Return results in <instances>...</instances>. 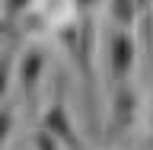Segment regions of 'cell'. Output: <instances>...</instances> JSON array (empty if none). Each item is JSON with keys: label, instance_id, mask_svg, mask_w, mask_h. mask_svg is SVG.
Segmentation results:
<instances>
[{"label": "cell", "instance_id": "5b68a950", "mask_svg": "<svg viewBox=\"0 0 153 150\" xmlns=\"http://www.w3.org/2000/svg\"><path fill=\"white\" fill-rule=\"evenodd\" d=\"M140 16L137 0H112V19L118 22V29H131Z\"/></svg>", "mask_w": 153, "mask_h": 150}, {"label": "cell", "instance_id": "52a82bcc", "mask_svg": "<svg viewBox=\"0 0 153 150\" xmlns=\"http://www.w3.org/2000/svg\"><path fill=\"white\" fill-rule=\"evenodd\" d=\"M35 150H67L64 144L57 141L51 131H45V128H38L35 131Z\"/></svg>", "mask_w": 153, "mask_h": 150}, {"label": "cell", "instance_id": "6da1fadb", "mask_svg": "<svg viewBox=\"0 0 153 150\" xmlns=\"http://www.w3.org/2000/svg\"><path fill=\"white\" fill-rule=\"evenodd\" d=\"M134 61H137V42H134L131 29H118V32L108 38V54H105V67H108V83H112V90L131 83Z\"/></svg>", "mask_w": 153, "mask_h": 150}, {"label": "cell", "instance_id": "9c48e42d", "mask_svg": "<svg viewBox=\"0 0 153 150\" xmlns=\"http://www.w3.org/2000/svg\"><path fill=\"white\" fill-rule=\"evenodd\" d=\"M10 131H13V112H3V147H7V141H10Z\"/></svg>", "mask_w": 153, "mask_h": 150}, {"label": "cell", "instance_id": "3957f363", "mask_svg": "<svg viewBox=\"0 0 153 150\" xmlns=\"http://www.w3.org/2000/svg\"><path fill=\"white\" fill-rule=\"evenodd\" d=\"M42 70H45V48L42 45L22 48V54H19V61H16V80H19V90H22V96H26L29 102L35 99Z\"/></svg>", "mask_w": 153, "mask_h": 150}, {"label": "cell", "instance_id": "277c9868", "mask_svg": "<svg viewBox=\"0 0 153 150\" xmlns=\"http://www.w3.org/2000/svg\"><path fill=\"white\" fill-rule=\"evenodd\" d=\"M134 112H137V93L131 90V83L115 86L112 90V134H121L131 128Z\"/></svg>", "mask_w": 153, "mask_h": 150}, {"label": "cell", "instance_id": "ba28073f", "mask_svg": "<svg viewBox=\"0 0 153 150\" xmlns=\"http://www.w3.org/2000/svg\"><path fill=\"white\" fill-rule=\"evenodd\" d=\"M74 3V10H80V13H89V10H96L102 0H70Z\"/></svg>", "mask_w": 153, "mask_h": 150}, {"label": "cell", "instance_id": "7a4b0ae2", "mask_svg": "<svg viewBox=\"0 0 153 150\" xmlns=\"http://www.w3.org/2000/svg\"><path fill=\"white\" fill-rule=\"evenodd\" d=\"M42 128L51 131L67 150H86L83 141H80V134H76V128H74V122H70V112H67L64 99H54V102L42 112Z\"/></svg>", "mask_w": 153, "mask_h": 150}, {"label": "cell", "instance_id": "30bf717a", "mask_svg": "<svg viewBox=\"0 0 153 150\" xmlns=\"http://www.w3.org/2000/svg\"><path fill=\"white\" fill-rule=\"evenodd\" d=\"M150 3H153V0H137V7H140V13H143L147 7H150Z\"/></svg>", "mask_w": 153, "mask_h": 150}, {"label": "cell", "instance_id": "8992f818", "mask_svg": "<svg viewBox=\"0 0 153 150\" xmlns=\"http://www.w3.org/2000/svg\"><path fill=\"white\" fill-rule=\"evenodd\" d=\"M29 7H32V0H3V29L10 32L13 22L29 13Z\"/></svg>", "mask_w": 153, "mask_h": 150}]
</instances>
